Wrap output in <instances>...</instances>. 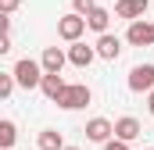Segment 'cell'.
<instances>
[{"instance_id":"obj_21","label":"cell","mask_w":154,"mask_h":150,"mask_svg":"<svg viewBox=\"0 0 154 150\" xmlns=\"http://www.w3.org/2000/svg\"><path fill=\"white\" fill-rule=\"evenodd\" d=\"M147 111L154 114V93H147Z\"/></svg>"},{"instance_id":"obj_4","label":"cell","mask_w":154,"mask_h":150,"mask_svg":"<svg viewBox=\"0 0 154 150\" xmlns=\"http://www.w3.org/2000/svg\"><path fill=\"white\" fill-rule=\"evenodd\" d=\"M129 89L133 93H154V64H136L129 72Z\"/></svg>"},{"instance_id":"obj_17","label":"cell","mask_w":154,"mask_h":150,"mask_svg":"<svg viewBox=\"0 0 154 150\" xmlns=\"http://www.w3.org/2000/svg\"><path fill=\"white\" fill-rule=\"evenodd\" d=\"M72 7H75V14H82V18H86V14H90L97 4H93V0H72Z\"/></svg>"},{"instance_id":"obj_13","label":"cell","mask_w":154,"mask_h":150,"mask_svg":"<svg viewBox=\"0 0 154 150\" xmlns=\"http://www.w3.org/2000/svg\"><path fill=\"white\" fill-rule=\"evenodd\" d=\"M86 25H90L97 36H104V32H108V25H111V11H104V7H93V11L86 14Z\"/></svg>"},{"instance_id":"obj_11","label":"cell","mask_w":154,"mask_h":150,"mask_svg":"<svg viewBox=\"0 0 154 150\" xmlns=\"http://www.w3.org/2000/svg\"><path fill=\"white\" fill-rule=\"evenodd\" d=\"M140 132H143V129H140V122H136V118H129V114L115 122V140H122V143H133Z\"/></svg>"},{"instance_id":"obj_19","label":"cell","mask_w":154,"mask_h":150,"mask_svg":"<svg viewBox=\"0 0 154 150\" xmlns=\"http://www.w3.org/2000/svg\"><path fill=\"white\" fill-rule=\"evenodd\" d=\"M104 150H129V143H122V140H111V143H104Z\"/></svg>"},{"instance_id":"obj_8","label":"cell","mask_w":154,"mask_h":150,"mask_svg":"<svg viewBox=\"0 0 154 150\" xmlns=\"http://www.w3.org/2000/svg\"><path fill=\"white\" fill-rule=\"evenodd\" d=\"M65 61H68V54H65L61 46H47L43 57H39V64H43V72H47V75H61Z\"/></svg>"},{"instance_id":"obj_2","label":"cell","mask_w":154,"mask_h":150,"mask_svg":"<svg viewBox=\"0 0 154 150\" xmlns=\"http://www.w3.org/2000/svg\"><path fill=\"white\" fill-rule=\"evenodd\" d=\"M90 86L86 82H68V89L61 93V100H57V107H65V111H79V107H86L90 104Z\"/></svg>"},{"instance_id":"obj_12","label":"cell","mask_w":154,"mask_h":150,"mask_svg":"<svg viewBox=\"0 0 154 150\" xmlns=\"http://www.w3.org/2000/svg\"><path fill=\"white\" fill-rule=\"evenodd\" d=\"M39 89H43V97H47V100H54V104H57V100H61V93L68 89V82H65L61 75H43V86H39Z\"/></svg>"},{"instance_id":"obj_9","label":"cell","mask_w":154,"mask_h":150,"mask_svg":"<svg viewBox=\"0 0 154 150\" xmlns=\"http://www.w3.org/2000/svg\"><path fill=\"white\" fill-rule=\"evenodd\" d=\"M97 57H104V61H118V54H122V39L111 36V32H104V36H97Z\"/></svg>"},{"instance_id":"obj_5","label":"cell","mask_w":154,"mask_h":150,"mask_svg":"<svg viewBox=\"0 0 154 150\" xmlns=\"http://www.w3.org/2000/svg\"><path fill=\"white\" fill-rule=\"evenodd\" d=\"M125 39H129L133 46H154V25L147 18H140V22H133V25L125 29Z\"/></svg>"},{"instance_id":"obj_22","label":"cell","mask_w":154,"mask_h":150,"mask_svg":"<svg viewBox=\"0 0 154 150\" xmlns=\"http://www.w3.org/2000/svg\"><path fill=\"white\" fill-rule=\"evenodd\" d=\"M65 150H79V147H65Z\"/></svg>"},{"instance_id":"obj_6","label":"cell","mask_w":154,"mask_h":150,"mask_svg":"<svg viewBox=\"0 0 154 150\" xmlns=\"http://www.w3.org/2000/svg\"><path fill=\"white\" fill-rule=\"evenodd\" d=\"M111 136H115V125L108 118H90L86 122V140L90 143H111Z\"/></svg>"},{"instance_id":"obj_15","label":"cell","mask_w":154,"mask_h":150,"mask_svg":"<svg viewBox=\"0 0 154 150\" xmlns=\"http://www.w3.org/2000/svg\"><path fill=\"white\" fill-rule=\"evenodd\" d=\"M14 140H18V125H14L11 118H4V122H0V147L14 150Z\"/></svg>"},{"instance_id":"obj_18","label":"cell","mask_w":154,"mask_h":150,"mask_svg":"<svg viewBox=\"0 0 154 150\" xmlns=\"http://www.w3.org/2000/svg\"><path fill=\"white\" fill-rule=\"evenodd\" d=\"M18 4H22V0H0V11H4V18H7V14H14V11H18Z\"/></svg>"},{"instance_id":"obj_20","label":"cell","mask_w":154,"mask_h":150,"mask_svg":"<svg viewBox=\"0 0 154 150\" xmlns=\"http://www.w3.org/2000/svg\"><path fill=\"white\" fill-rule=\"evenodd\" d=\"M11 50V32H4V39H0V54H7Z\"/></svg>"},{"instance_id":"obj_14","label":"cell","mask_w":154,"mask_h":150,"mask_svg":"<svg viewBox=\"0 0 154 150\" xmlns=\"http://www.w3.org/2000/svg\"><path fill=\"white\" fill-rule=\"evenodd\" d=\"M36 143H39V150H65V140H61L57 129H43Z\"/></svg>"},{"instance_id":"obj_16","label":"cell","mask_w":154,"mask_h":150,"mask_svg":"<svg viewBox=\"0 0 154 150\" xmlns=\"http://www.w3.org/2000/svg\"><path fill=\"white\" fill-rule=\"evenodd\" d=\"M11 93H14V75H0V97L7 100Z\"/></svg>"},{"instance_id":"obj_10","label":"cell","mask_w":154,"mask_h":150,"mask_svg":"<svg viewBox=\"0 0 154 150\" xmlns=\"http://www.w3.org/2000/svg\"><path fill=\"white\" fill-rule=\"evenodd\" d=\"M93 57H97V46H86L82 39L72 43V50H68V61H72L75 68H90V64H93Z\"/></svg>"},{"instance_id":"obj_1","label":"cell","mask_w":154,"mask_h":150,"mask_svg":"<svg viewBox=\"0 0 154 150\" xmlns=\"http://www.w3.org/2000/svg\"><path fill=\"white\" fill-rule=\"evenodd\" d=\"M14 82H18V86H25V89H36V86H43V64H39V61H32V57H22V61H18V64H14Z\"/></svg>"},{"instance_id":"obj_23","label":"cell","mask_w":154,"mask_h":150,"mask_svg":"<svg viewBox=\"0 0 154 150\" xmlns=\"http://www.w3.org/2000/svg\"><path fill=\"white\" fill-rule=\"evenodd\" d=\"M143 150H147V147H143Z\"/></svg>"},{"instance_id":"obj_3","label":"cell","mask_w":154,"mask_h":150,"mask_svg":"<svg viewBox=\"0 0 154 150\" xmlns=\"http://www.w3.org/2000/svg\"><path fill=\"white\" fill-rule=\"evenodd\" d=\"M86 29H90V25H86V18L75 14V11H72V14H65V18H57V36L68 39V43H79Z\"/></svg>"},{"instance_id":"obj_7","label":"cell","mask_w":154,"mask_h":150,"mask_svg":"<svg viewBox=\"0 0 154 150\" xmlns=\"http://www.w3.org/2000/svg\"><path fill=\"white\" fill-rule=\"evenodd\" d=\"M147 7H151V0H118V4H115V14L133 25V22H140V18L147 14Z\"/></svg>"}]
</instances>
